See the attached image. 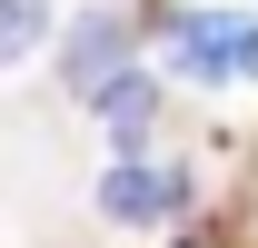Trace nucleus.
Here are the masks:
<instances>
[{"mask_svg": "<svg viewBox=\"0 0 258 248\" xmlns=\"http://www.w3.org/2000/svg\"><path fill=\"white\" fill-rule=\"evenodd\" d=\"M179 199H189V179H179V169H149L139 149H119V169L99 179V218H109V228H149V218H169Z\"/></svg>", "mask_w": 258, "mask_h": 248, "instance_id": "nucleus-2", "label": "nucleus"}, {"mask_svg": "<svg viewBox=\"0 0 258 248\" xmlns=\"http://www.w3.org/2000/svg\"><path fill=\"white\" fill-rule=\"evenodd\" d=\"M60 40V10L50 0H0V70H20L30 50H50Z\"/></svg>", "mask_w": 258, "mask_h": 248, "instance_id": "nucleus-5", "label": "nucleus"}, {"mask_svg": "<svg viewBox=\"0 0 258 248\" xmlns=\"http://www.w3.org/2000/svg\"><path fill=\"white\" fill-rule=\"evenodd\" d=\"M169 70L219 90V80H248L258 70V20L248 10H179L169 20Z\"/></svg>", "mask_w": 258, "mask_h": 248, "instance_id": "nucleus-1", "label": "nucleus"}, {"mask_svg": "<svg viewBox=\"0 0 258 248\" xmlns=\"http://www.w3.org/2000/svg\"><path fill=\"white\" fill-rule=\"evenodd\" d=\"M119 70H129V20H119V10H90V20L60 30V80L80 99H90L99 80H119Z\"/></svg>", "mask_w": 258, "mask_h": 248, "instance_id": "nucleus-3", "label": "nucleus"}, {"mask_svg": "<svg viewBox=\"0 0 258 248\" xmlns=\"http://www.w3.org/2000/svg\"><path fill=\"white\" fill-rule=\"evenodd\" d=\"M90 109L109 119V149H139V139L159 129V80H149V70L129 60L119 80H99V90H90Z\"/></svg>", "mask_w": 258, "mask_h": 248, "instance_id": "nucleus-4", "label": "nucleus"}]
</instances>
